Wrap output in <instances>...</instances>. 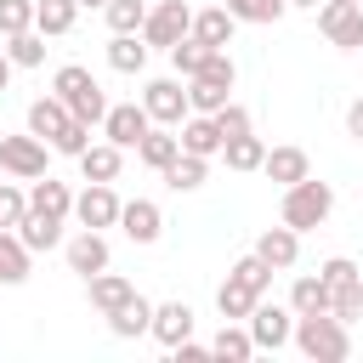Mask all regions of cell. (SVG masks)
Listing matches in <instances>:
<instances>
[{"label": "cell", "mask_w": 363, "mask_h": 363, "mask_svg": "<svg viewBox=\"0 0 363 363\" xmlns=\"http://www.w3.org/2000/svg\"><path fill=\"white\" fill-rule=\"evenodd\" d=\"M295 346L312 363H346L352 357V329L335 312H306V318H295Z\"/></svg>", "instance_id": "6da1fadb"}, {"label": "cell", "mask_w": 363, "mask_h": 363, "mask_svg": "<svg viewBox=\"0 0 363 363\" xmlns=\"http://www.w3.org/2000/svg\"><path fill=\"white\" fill-rule=\"evenodd\" d=\"M51 91H57V96L68 102V113H74V119H85V125H102V119H108V108H113V102L102 96V85L91 79V68H79V62H62V68H57V79H51Z\"/></svg>", "instance_id": "7a4b0ae2"}, {"label": "cell", "mask_w": 363, "mask_h": 363, "mask_svg": "<svg viewBox=\"0 0 363 363\" xmlns=\"http://www.w3.org/2000/svg\"><path fill=\"white\" fill-rule=\"evenodd\" d=\"M233 79H238L233 57H227V51H210V62L187 79V102H193V113H221V108L233 102Z\"/></svg>", "instance_id": "3957f363"}, {"label": "cell", "mask_w": 363, "mask_h": 363, "mask_svg": "<svg viewBox=\"0 0 363 363\" xmlns=\"http://www.w3.org/2000/svg\"><path fill=\"white\" fill-rule=\"evenodd\" d=\"M329 210H335V187L329 182H312V176H301L295 187H284V221L295 227V233H312V227H323L329 221Z\"/></svg>", "instance_id": "277c9868"}, {"label": "cell", "mask_w": 363, "mask_h": 363, "mask_svg": "<svg viewBox=\"0 0 363 363\" xmlns=\"http://www.w3.org/2000/svg\"><path fill=\"white\" fill-rule=\"evenodd\" d=\"M187 34H193V6H187V0H159V6H147V23H142V40H147V45L170 51V45L187 40Z\"/></svg>", "instance_id": "5b68a950"}, {"label": "cell", "mask_w": 363, "mask_h": 363, "mask_svg": "<svg viewBox=\"0 0 363 363\" xmlns=\"http://www.w3.org/2000/svg\"><path fill=\"white\" fill-rule=\"evenodd\" d=\"M250 323V335H255V352H278V346H289L295 340V306H278V301H255V312L244 318Z\"/></svg>", "instance_id": "8992f818"}, {"label": "cell", "mask_w": 363, "mask_h": 363, "mask_svg": "<svg viewBox=\"0 0 363 363\" xmlns=\"http://www.w3.org/2000/svg\"><path fill=\"white\" fill-rule=\"evenodd\" d=\"M318 28H323L329 45L363 51V6H357V0H323V6H318Z\"/></svg>", "instance_id": "52a82bcc"}, {"label": "cell", "mask_w": 363, "mask_h": 363, "mask_svg": "<svg viewBox=\"0 0 363 363\" xmlns=\"http://www.w3.org/2000/svg\"><path fill=\"white\" fill-rule=\"evenodd\" d=\"M0 164H6L11 176L34 182V176H45V164H51V142H40L34 130H28V136H0Z\"/></svg>", "instance_id": "ba28073f"}, {"label": "cell", "mask_w": 363, "mask_h": 363, "mask_svg": "<svg viewBox=\"0 0 363 363\" xmlns=\"http://www.w3.org/2000/svg\"><path fill=\"white\" fill-rule=\"evenodd\" d=\"M142 108L153 113V125H170V130H176V125L193 113V102H187V85H182V79H147Z\"/></svg>", "instance_id": "9c48e42d"}, {"label": "cell", "mask_w": 363, "mask_h": 363, "mask_svg": "<svg viewBox=\"0 0 363 363\" xmlns=\"http://www.w3.org/2000/svg\"><path fill=\"white\" fill-rule=\"evenodd\" d=\"M74 221L79 227H119V193H113V182H91L85 193H74Z\"/></svg>", "instance_id": "30bf717a"}, {"label": "cell", "mask_w": 363, "mask_h": 363, "mask_svg": "<svg viewBox=\"0 0 363 363\" xmlns=\"http://www.w3.org/2000/svg\"><path fill=\"white\" fill-rule=\"evenodd\" d=\"M147 130H153V113H147L142 102H113V108H108V119H102V136H108V142H119V147H136Z\"/></svg>", "instance_id": "8fae6325"}, {"label": "cell", "mask_w": 363, "mask_h": 363, "mask_svg": "<svg viewBox=\"0 0 363 363\" xmlns=\"http://www.w3.org/2000/svg\"><path fill=\"white\" fill-rule=\"evenodd\" d=\"M62 255H68V272H79V278H96V272L108 267V238H102L96 227H79V233L62 244Z\"/></svg>", "instance_id": "7c38bea8"}, {"label": "cell", "mask_w": 363, "mask_h": 363, "mask_svg": "<svg viewBox=\"0 0 363 363\" xmlns=\"http://www.w3.org/2000/svg\"><path fill=\"white\" fill-rule=\"evenodd\" d=\"M68 125H74V113H68V102H62L57 91H51V96H34V102H28V130H34L40 142H57V136H62Z\"/></svg>", "instance_id": "4fadbf2b"}, {"label": "cell", "mask_w": 363, "mask_h": 363, "mask_svg": "<svg viewBox=\"0 0 363 363\" xmlns=\"http://www.w3.org/2000/svg\"><path fill=\"white\" fill-rule=\"evenodd\" d=\"M119 227H125L130 244H153L164 233V216H159L153 199H130V204H119Z\"/></svg>", "instance_id": "5bb4252c"}, {"label": "cell", "mask_w": 363, "mask_h": 363, "mask_svg": "<svg viewBox=\"0 0 363 363\" xmlns=\"http://www.w3.org/2000/svg\"><path fill=\"white\" fill-rule=\"evenodd\" d=\"M255 255L272 267V272H289L295 267V255H301V233L284 221V227H267L261 238H255Z\"/></svg>", "instance_id": "9a60e30c"}, {"label": "cell", "mask_w": 363, "mask_h": 363, "mask_svg": "<svg viewBox=\"0 0 363 363\" xmlns=\"http://www.w3.org/2000/svg\"><path fill=\"white\" fill-rule=\"evenodd\" d=\"M159 346H182L187 335H193V306L187 301H164V306H153V329H147Z\"/></svg>", "instance_id": "2e32d148"}, {"label": "cell", "mask_w": 363, "mask_h": 363, "mask_svg": "<svg viewBox=\"0 0 363 363\" xmlns=\"http://www.w3.org/2000/svg\"><path fill=\"white\" fill-rule=\"evenodd\" d=\"M28 210L68 221V216H74V193H68V182H57V176H34V187H28Z\"/></svg>", "instance_id": "e0dca14e"}, {"label": "cell", "mask_w": 363, "mask_h": 363, "mask_svg": "<svg viewBox=\"0 0 363 363\" xmlns=\"http://www.w3.org/2000/svg\"><path fill=\"white\" fill-rule=\"evenodd\" d=\"M182 153H199V159H216V153H221L216 113H187V119H182Z\"/></svg>", "instance_id": "ac0fdd59"}, {"label": "cell", "mask_w": 363, "mask_h": 363, "mask_svg": "<svg viewBox=\"0 0 363 363\" xmlns=\"http://www.w3.org/2000/svg\"><path fill=\"white\" fill-rule=\"evenodd\" d=\"M278 187H295L301 176H312V159H306V147H267V164H261Z\"/></svg>", "instance_id": "d6986e66"}, {"label": "cell", "mask_w": 363, "mask_h": 363, "mask_svg": "<svg viewBox=\"0 0 363 363\" xmlns=\"http://www.w3.org/2000/svg\"><path fill=\"white\" fill-rule=\"evenodd\" d=\"M85 284H91V306H96L102 318H108V312H119V306L136 295V284H130V278H119V272H108V267H102L96 278H85Z\"/></svg>", "instance_id": "ffe728a7"}, {"label": "cell", "mask_w": 363, "mask_h": 363, "mask_svg": "<svg viewBox=\"0 0 363 363\" xmlns=\"http://www.w3.org/2000/svg\"><path fill=\"white\" fill-rule=\"evenodd\" d=\"M233 28H238V17H233L227 6H210V11H193V34H199L204 45H216V51H227V45H233Z\"/></svg>", "instance_id": "44dd1931"}, {"label": "cell", "mask_w": 363, "mask_h": 363, "mask_svg": "<svg viewBox=\"0 0 363 363\" xmlns=\"http://www.w3.org/2000/svg\"><path fill=\"white\" fill-rule=\"evenodd\" d=\"M119 164H125V147H119V142H91V147L79 153L85 182H113V176H119Z\"/></svg>", "instance_id": "7402d4cb"}, {"label": "cell", "mask_w": 363, "mask_h": 363, "mask_svg": "<svg viewBox=\"0 0 363 363\" xmlns=\"http://www.w3.org/2000/svg\"><path fill=\"white\" fill-rule=\"evenodd\" d=\"M159 176H164V187H170V193H193V187H204L210 159H199V153H176V159H170Z\"/></svg>", "instance_id": "603a6c76"}, {"label": "cell", "mask_w": 363, "mask_h": 363, "mask_svg": "<svg viewBox=\"0 0 363 363\" xmlns=\"http://www.w3.org/2000/svg\"><path fill=\"white\" fill-rule=\"evenodd\" d=\"M255 301H261V295H255L244 278H233V272H227V284L216 289V312H221L227 323H244V318L255 312Z\"/></svg>", "instance_id": "cb8c5ba5"}, {"label": "cell", "mask_w": 363, "mask_h": 363, "mask_svg": "<svg viewBox=\"0 0 363 363\" xmlns=\"http://www.w3.org/2000/svg\"><path fill=\"white\" fill-rule=\"evenodd\" d=\"M329 301H335V289H329L318 272H301V278L289 284V306H295V318H306V312H329Z\"/></svg>", "instance_id": "d4e9b609"}, {"label": "cell", "mask_w": 363, "mask_h": 363, "mask_svg": "<svg viewBox=\"0 0 363 363\" xmlns=\"http://www.w3.org/2000/svg\"><path fill=\"white\" fill-rule=\"evenodd\" d=\"M108 329H113L119 340H136V335H147V329H153V306H147L142 295H130L119 312H108Z\"/></svg>", "instance_id": "484cf974"}, {"label": "cell", "mask_w": 363, "mask_h": 363, "mask_svg": "<svg viewBox=\"0 0 363 363\" xmlns=\"http://www.w3.org/2000/svg\"><path fill=\"white\" fill-rule=\"evenodd\" d=\"M28 244L17 238V227H0V284H23L28 278Z\"/></svg>", "instance_id": "4316f807"}, {"label": "cell", "mask_w": 363, "mask_h": 363, "mask_svg": "<svg viewBox=\"0 0 363 363\" xmlns=\"http://www.w3.org/2000/svg\"><path fill=\"white\" fill-rule=\"evenodd\" d=\"M108 68L142 74V68H147V40H142V34H113V40H108Z\"/></svg>", "instance_id": "83f0119b"}, {"label": "cell", "mask_w": 363, "mask_h": 363, "mask_svg": "<svg viewBox=\"0 0 363 363\" xmlns=\"http://www.w3.org/2000/svg\"><path fill=\"white\" fill-rule=\"evenodd\" d=\"M176 153H182V136H170V125H159V130H147V136L136 142V159H142L147 170H164Z\"/></svg>", "instance_id": "f1b7e54d"}, {"label": "cell", "mask_w": 363, "mask_h": 363, "mask_svg": "<svg viewBox=\"0 0 363 363\" xmlns=\"http://www.w3.org/2000/svg\"><path fill=\"white\" fill-rule=\"evenodd\" d=\"M17 238H23L28 250H57V244H62V221H57V216H40V210H28V216L17 221Z\"/></svg>", "instance_id": "f546056e"}, {"label": "cell", "mask_w": 363, "mask_h": 363, "mask_svg": "<svg viewBox=\"0 0 363 363\" xmlns=\"http://www.w3.org/2000/svg\"><path fill=\"white\" fill-rule=\"evenodd\" d=\"M79 17V0H34V28L51 40V34H68Z\"/></svg>", "instance_id": "4dcf8cb0"}, {"label": "cell", "mask_w": 363, "mask_h": 363, "mask_svg": "<svg viewBox=\"0 0 363 363\" xmlns=\"http://www.w3.org/2000/svg\"><path fill=\"white\" fill-rule=\"evenodd\" d=\"M221 159H227V170H261V164H267V142H261L255 130H244V136H233V142L221 147Z\"/></svg>", "instance_id": "1f68e13d"}, {"label": "cell", "mask_w": 363, "mask_h": 363, "mask_svg": "<svg viewBox=\"0 0 363 363\" xmlns=\"http://www.w3.org/2000/svg\"><path fill=\"white\" fill-rule=\"evenodd\" d=\"M210 357H227V363L255 357V335H250V323H244V329H238V323H221V335L210 340Z\"/></svg>", "instance_id": "d6a6232c"}, {"label": "cell", "mask_w": 363, "mask_h": 363, "mask_svg": "<svg viewBox=\"0 0 363 363\" xmlns=\"http://www.w3.org/2000/svg\"><path fill=\"white\" fill-rule=\"evenodd\" d=\"M210 51H216V45H204L199 34H187V40H176V45H170V68H176L182 79H193V74L210 62Z\"/></svg>", "instance_id": "836d02e7"}, {"label": "cell", "mask_w": 363, "mask_h": 363, "mask_svg": "<svg viewBox=\"0 0 363 363\" xmlns=\"http://www.w3.org/2000/svg\"><path fill=\"white\" fill-rule=\"evenodd\" d=\"M102 17H108L113 34H142V23H147V0H108Z\"/></svg>", "instance_id": "e575fe53"}, {"label": "cell", "mask_w": 363, "mask_h": 363, "mask_svg": "<svg viewBox=\"0 0 363 363\" xmlns=\"http://www.w3.org/2000/svg\"><path fill=\"white\" fill-rule=\"evenodd\" d=\"M6 57H11L17 68H40V62H45V34H40V28L11 34V40H6Z\"/></svg>", "instance_id": "d590c367"}, {"label": "cell", "mask_w": 363, "mask_h": 363, "mask_svg": "<svg viewBox=\"0 0 363 363\" xmlns=\"http://www.w3.org/2000/svg\"><path fill=\"white\" fill-rule=\"evenodd\" d=\"M227 11L238 23H278L289 11V0H227Z\"/></svg>", "instance_id": "8d00e7d4"}, {"label": "cell", "mask_w": 363, "mask_h": 363, "mask_svg": "<svg viewBox=\"0 0 363 363\" xmlns=\"http://www.w3.org/2000/svg\"><path fill=\"white\" fill-rule=\"evenodd\" d=\"M329 312H335L340 323H357V318H363V272H357L352 284H340V289H335V301H329Z\"/></svg>", "instance_id": "74e56055"}, {"label": "cell", "mask_w": 363, "mask_h": 363, "mask_svg": "<svg viewBox=\"0 0 363 363\" xmlns=\"http://www.w3.org/2000/svg\"><path fill=\"white\" fill-rule=\"evenodd\" d=\"M233 278H244V284H250V289H255V295H267V289H272V267H267V261H261V255H255V250H250V255H238V261H233Z\"/></svg>", "instance_id": "f35d334b"}, {"label": "cell", "mask_w": 363, "mask_h": 363, "mask_svg": "<svg viewBox=\"0 0 363 363\" xmlns=\"http://www.w3.org/2000/svg\"><path fill=\"white\" fill-rule=\"evenodd\" d=\"M34 28V0H0V40Z\"/></svg>", "instance_id": "ab89813d"}, {"label": "cell", "mask_w": 363, "mask_h": 363, "mask_svg": "<svg viewBox=\"0 0 363 363\" xmlns=\"http://www.w3.org/2000/svg\"><path fill=\"white\" fill-rule=\"evenodd\" d=\"M23 216H28V193L11 187V182H0V227H17Z\"/></svg>", "instance_id": "60d3db41"}, {"label": "cell", "mask_w": 363, "mask_h": 363, "mask_svg": "<svg viewBox=\"0 0 363 363\" xmlns=\"http://www.w3.org/2000/svg\"><path fill=\"white\" fill-rule=\"evenodd\" d=\"M216 130H221V147H227L233 136H244V130H250V108H238V102H227V108L216 113Z\"/></svg>", "instance_id": "b9f144b4"}, {"label": "cell", "mask_w": 363, "mask_h": 363, "mask_svg": "<svg viewBox=\"0 0 363 363\" xmlns=\"http://www.w3.org/2000/svg\"><path fill=\"white\" fill-rule=\"evenodd\" d=\"M85 147H91V125H85V119H74V125H68V130L51 142V153H68V159H79Z\"/></svg>", "instance_id": "7bdbcfd3"}, {"label": "cell", "mask_w": 363, "mask_h": 363, "mask_svg": "<svg viewBox=\"0 0 363 363\" xmlns=\"http://www.w3.org/2000/svg\"><path fill=\"white\" fill-rule=\"evenodd\" d=\"M318 278H323L329 289H340V284H352V278H357V261H352V255H329V261L318 267Z\"/></svg>", "instance_id": "ee69618b"}, {"label": "cell", "mask_w": 363, "mask_h": 363, "mask_svg": "<svg viewBox=\"0 0 363 363\" xmlns=\"http://www.w3.org/2000/svg\"><path fill=\"white\" fill-rule=\"evenodd\" d=\"M170 352H176V357H182V363H199V357H210V346H199V340H193V335H187V340H182V346H170Z\"/></svg>", "instance_id": "f6af8a7d"}, {"label": "cell", "mask_w": 363, "mask_h": 363, "mask_svg": "<svg viewBox=\"0 0 363 363\" xmlns=\"http://www.w3.org/2000/svg\"><path fill=\"white\" fill-rule=\"evenodd\" d=\"M346 136H357V142H363V96L346 108Z\"/></svg>", "instance_id": "bcb514c9"}, {"label": "cell", "mask_w": 363, "mask_h": 363, "mask_svg": "<svg viewBox=\"0 0 363 363\" xmlns=\"http://www.w3.org/2000/svg\"><path fill=\"white\" fill-rule=\"evenodd\" d=\"M11 68H17V62H11V57H6V45H0V91L11 85Z\"/></svg>", "instance_id": "7dc6e473"}, {"label": "cell", "mask_w": 363, "mask_h": 363, "mask_svg": "<svg viewBox=\"0 0 363 363\" xmlns=\"http://www.w3.org/2000/svg\"><path fill=\"white\" fill-rule=\"evenodd\" d=\"M289 6H306V11H318V0H289Z\"/></svg>", "instance_id": "c3c4849f"}, {"label": "cell", "mask_w": 363, "mask_h": 363, "mask_svg": "<svg viewBox=\"0 0 363 363\" xmlns=\"http://www.w3.org/2000/svg\"><path fill=\"white\" fill-rule=\"evenodd\" d=\"M79 6H108V0H79Z\"/></svg>", "instance_id": "681fc988"}, {"label": "cell", "mask_w": 363, "mask_h": 363, "mask_svg": "<svg viewBox=\"0 0 363 363\" xmlns=\"http://www.w3.org/2000/svg\"><path fill=\"white\" fill-rule=\"evenodd\" d=\"M357 6H363V0H357Z\"/></svg>", "instance_id": "f907efd6"}]
</instances>
